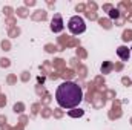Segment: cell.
I'll use <instances>...</instances> for the list:
<instances>
[{"label": "cell", "instance_id": "obj_1", "mask_svg": "<svg viewBox=\"0 0 132 130\" xmlns=\"http://www.w3.org/2000/svg\"><path fill=\"white\" fill-rule=\"evenodd\" d=\"M55 99H57V104L60 107L74 109V107H77L81 103L83 90L74 81H63L55 90Z\"/></svg>", "mask_w": 132, "mask_h": 130}, {"label": "cell", "instance_id": "obj_2", "mask_svg": "<svg viewBox=\"0 0 132 130\" xmlns=\"http://www.w3.org/2000/svg\"><path fill=\"white\" fill-rule=\"evenodd\" d=\"M68 29L74 35H80V34H83L86 31V23L80 15H72L68 22Z\"/></svg>", "mask_w": 132, "mask_h": 130}, {"label": "cell", "instance_id": "obj_3", "mask_svg": "<svg viewBox=\"0 0 132 130\" xmlns=\"http://www.w3.org/2000/svg\"><path fill=\"white\" fill-rule=\"evenodd\" d=\"M63 28H65V23H63L62 15H60V14H55V15L52 17V20H51V31L57 34V32H62Z\"/></svg>", "mask_w": 132, "mask_h": 130}, {"label": "cell", "instance_id": "obj_4", "mask_svg": "<svg viewBox=\"0 0 132 130\" xmlns=\"http://www.w3.org/2000/svg\"><path fill=\"white\" fill-rule=\"evenodd\" d=\"M117 55L123 60V61H129V57H131V51L128 49V46H120L117 49Z\"/></svg>", "mask_w": 132, "mask_h": 130}, {"label": "cell", "instance_id": "obj_5", "mask_svg": "<svg viewBox=\"0 0 132 130\" xmlns=\"http://www.w3.org/2000/svg\"><path fill=\"white\" fill-rule=\"evenodd\" d=\"M68 113H69V116H81L83 115V110H80V109H78V112H71L69 110Z\"/></svg>", "mask_w": 132, "mask_h": 130}, {"label": "cell", "instance_id": "obj_6", "mask_svg": "<svg viewBox=\"0 0 132 130\" xmlns=\"http://www.w3.org/2000/svg\"><path fill=\"white\" fill-rule=\"evenodd\" d=\"M109 15H111V17H112V18H114V17H115V18H117V17H118V11H112V12H111V14H109Z\"/></svg>", "mask_w": 132, "mask_h": 130}]
</instances>
